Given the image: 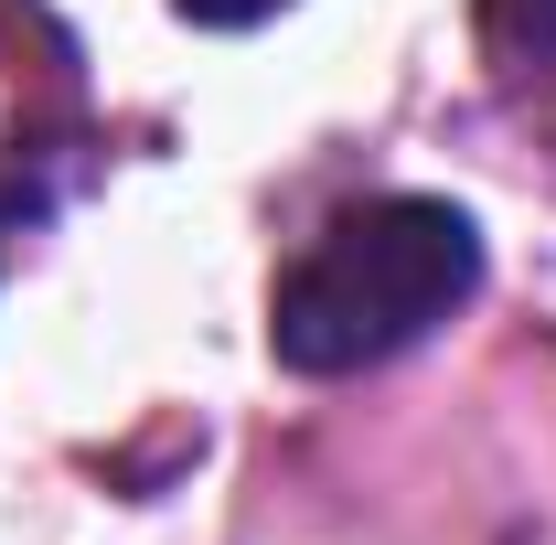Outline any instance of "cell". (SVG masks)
<instances>
[{
  "label": "cell",
  "mask_w": 556,
  "mask_h": 545,
  "mask_svg": "<svg viewBox=\"0 0 556 545\" xmlns=\"http://www.w3.org/2000/svg\"><path fill=\"white\" fill-rule=\"evenodd\" d=\"M492 43H503V54H525V65L556 54V0H492Z\"/></svg>",
  "instance_id": "obj_2"
},
{
  "label": "cell",
  "mask_w": 556,
  "mask_h": 545,
  "mask_svg": "<svg viewBox=\"0 0 556 545\" xmlns=\"http://www.w3.org/2000/svg\"><path fill=\"white\" fill-rule=\"evenodd\" d=\"M182 22H204V33H247V22H268V11H289V0H172Z\"/></svg>",
  "instance_id": "obj_3"
},
{
  "label": "cell",
  "mask_w": 556,
  "mask_h": 545,
  "mask_svg": "<svg viewBox=\"0 0 556 545\" xmlns=\"http://www.w3.org/2000/svg\"><path fill=\"white\" fill-rule=\"evenodd\" d=\"M482 289V225L439 193H375L332 214L268 300V342L289 375H364L428 342Z\"/></svg>",
  "instance_id": "obj_1"
}]
</instances>
